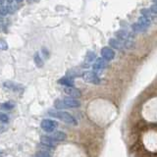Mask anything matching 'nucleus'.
Segmentation results:
<instances>
[{
    "instance_id": "obj_17",
    "label": "nucleus",
    "mask_w": 157,
    "mask_h": 157,
    "mask_svg": "<svg viewBox=\"0 0 157 157\" xmlns=\"http://www.w3.org/2000/svg\"><path fill=\"white\" fill-rule=\"evenodd\" d=\"M9 121V117L7 114H5V113H2L0 112V122L2 123H7Z\"/></svg>"
},
{
    "instance_id": "obj_11",
    "label": "nucleus",
    "mask_w": 157,
    "mask_h": 157,
    "mask_svg": "<svg viewBox=\"0 0 157 157\" xmlns=\"http://www.w3.org/2000/svg\"><path fill=\"white\" fill-rule=\"evenodd\" d=\"M50 136H51V139L54 140L56 142L57 141H63V140H65L67 139V135L64 132H61V131L53 132Z\"/></svg>"
},
{
    "instance_id": "obj_10",
    "label": "nucleus",
    "mask_w": 157,
    "mask_h": 157,
    "mask_svg": "<svg viewBox=\"0 0 157 157\" xmlns=\"http://www.w3.org/2000/svg\"><path fill=\"white\" fill-rule=\"evenodd\" d=\"M116 38L120 39L122 41H126L128 39L132 38V36L131 34V33H129L125 29H121L119 31L116 32Z\"/></svg>"
},
{
    "instance_id": "obj_9",
    "label": "nucleus",
    "mask_w": 157,
    "mask_h": 157,
    "mask_svg": "<svg viewBox=\"0 0 157 157\" xmlns=\"http://www.w3.org/2000/svg\"><path fill=\"white\" fill-rule=\"evenodd\" d=\"M64 91H65L66 94L73 98H78L82 95V92L80 91V90H78L75 86H65Z\"/></svg>"
},
{
    "instance_id": "obj_13",
    "label": "nucleus",
    "mask_w": 157,
    "mask_h": 157,
    "mask_svg": "<svg viewBox=\"0 0 157 157\" xmlns=\"http://www.w3.org/2000/svg\"><path fill=\"white\" fill-rule=\"evenodd\" d=\"M58 82L60 83V85L64 86H74V81H73V78H70V77H63L61 78L60 80L58 81Z\"/></svg>"
},
{
    "instance_id": "obj_18",
    "label": "nucleus",
    "mask_w": 157,
    "mask_h": 157,
    "mask_svg": "<svg viewBox=\"0 0 157 157\" xmlns=\"http://www.w3.org/2000/svg\"><path fill=\"white\" fill-rule=\"evenodd\" d=\"M140 13H141V16L146 17V18H149L150 15H151L150 9H142L140 11Z\"/></svg>"
},
{
    "instance_id": "obj_15",
    "label": "nucleus",
    "mask_w": 157,
    "mask_h": 157,
    "mask_svg": "<svg viewBox=\"0 0 157 157\" xmlns=\"http://www.w3.org/2000/svg\"><path fill=\"white\" fill-rule=\"evenodd\" d=\"M15 104L13 102H5L0 104V110H11L13 109Z\"/></svg>"
},
{
    "instance_id": "obj_7",
    "label": "nucleus",
    "mask_w": 157,
    "mask_h": 157,
    "mask_svg": "<svg viewBox=\"0 0 157 157\" xmlns=\"http://www.w3.org/2000/svg\"><path fill=\"white\" fill-rule=\"evenodd\" d=\"M106 67H107V61L104 60L102 57L97 58L92 65V69L94 72H101L104 70Z\"/></svg>"
},
{
    "instance_id": "obj_16",
    "label": "nucleus",
    "mask_w": 157,
    "mask_h": 157,
    "mask_svg": "<svg viewBox=\"0 0 157 157\" xmlns=\"http://www.w3.org/2000/svg\"><path fill=\"white\" fill-rule=\"evenodd\" d=\"M33 60H34V63H36V65L37 67H42L43 66V60L41 58V55L39 53H36V55H34Z\"/></svg>"
},
{
    "instance_id": "obj_20",
    "label": "nucleus",
    "mask_w": 157,
    "mask_h": 157,
    "mask_svg": "<svg viewBox=\"0 0 157 157\" xmlns=\"http://www.w3.org/2000/svg\"><path fill=\"white\" fill-rule=\"evenodd\" d=\"M36 156V157H51V155L46 151H39V152H37Z\"/></svg>"
},
{
    "instance_id": "obj_21",
    "label": "nucleus",
    "mask_w": 157,
    "mask_h": 157,
    "mask_svg": "<svg viewBox=\"0 0 157 157\" xmlns=\"http://www.w3.org/2000/svg\"><path fill=\"white\" fill-rule=\"evenodd\" d=\"M150 12H151V14H156L157 15V2H155L150 7Z\"/></svg>"
},
{
    "instance_id": "obj_14",
    "label": "nucleus",
    "mask_w": 157,
    "mask_h": 157,
    "mask_svg": "<svg viewBox=\"0 0 157 157\" xmlns=\"http://www.w3.org/2000/svg\"><path fill=\"white\" fill-rule=\"evenodd\" d=\"M96 60V54L92 51H88L86 55V63H91Z\"/></svg>"
},
{
    "instance_id": "obj_2",
    "label": "nucleus",
    "mask_w": 157,
    "mask_h": 157,
    "mask_svg": "<svg viewBox=\"0 0 157 157\" xmlns=\"http://www.w3.org/2000/svg\"><path fill=\"white\" fill-rule=\"evenodd\" d=\"M81 106V102L77 98L67 97L64 99H57L54 101V107L56 109H66V108H78Z\"/></svg>"
},
{
    "instance_id": "obj_5",
    "label": "nucleus",
    "mask_w": 157,
    "mask_h": 157,
    "mask_svg": "<svg viewBox=\"0 0 157 157\" xmlns=\"http://www.w3.org/2000/svg\"><path fill=\"white\" fill-rule=\"evenodd\" d=\"M58 124L56 121L51 120V119H44L40 123V127L43 131H45L46 132H53L56 130Z\"/></svg>"
},
{
    "instance_id": "obj_3",
    "label": "nucleus",
    "mask_w": 157,
    "mask_h": 157,
    "mask_svg": "<svg viewBox=\"0 0 157 157\" xmlns=\"http://www.w3.org/2000/svg\"><path fill=\"white\" fill-rule=\"evenodd\" d=\"M149 27H150L149 18L141 16L140 18H139V20H137L135 24L132 25V32H134V33H141L145 32Z\"/></svg>"
},
{
    "instance_id": "obj_12",
    "label": "nucleus",
    "mask_w": 157,
    "mask_h": 157,
    "mask_svg": "<svg viewBox=\"0 0 157 157\" xmlns=\"http://www.w3.org/2000/svg\"><path fill=\"white\" fill-rule=\"evenodd\" d=\"M40 141H41V144H44L45 146H50V147H53V146H55L56 144V141L52 140L51 139V136H42L40 137Z\"/></svg>"
},
{
    "instance_id": "obj_22",
    "label": "nucleus",
    "mask_w": 157,
    "mask_h": 157,
    "mask_svg": "<svg viewBox=\"0 0 157 157\" xmlns=\"http://www.w3.org/2000/svg\"><path fill=\"white\" fill-rule=\"evenodd\" d=\"M40 55H41V57L44 56V58H47V57L49 56V53H48V51H47V49H46V48H42V49H41Z\"/></svg>"
},
{
    "instance_id": "obj_1",
    "label": "nucleus",
    "mask_w": 157,
    "mask_h": 157,
    "mask_svg": "<svg viewBox=\"0 0 157 157\" xmlns=\"http://www.w3.org/2000/svg\"><path fill=\"white\" fill-rule=\"evenodd\" d=\"M48 114L50 115L51 117L57 118V119L63 121L64 123L69 125H73L76 126L78 124V121L75 117H74L72 114L68 113L66 111H61V110H50L48 112Z\"/></svg>"
},
{
    "instance_id": "obj_8",
    "label": "nucleus",
    "mask_w": 157,
    "mask_h": 157,
    "mask_svg": "<svg viewBox=\"0 0 157 157\" xmlns=\"http://www.w3.org/2000/svg\"><path fill=\"white\" fill-rule=\"evenodd\" d=\"M109 45L112 49H116V50H123L125 49V41H122L118 38H110L109 39Z\"/></svg>"
},
{
    "instance_id": "obj_19",
    "label": "nucleus",
    "mask_w": 157,
    "mask_h": 157,
    "mask_svg": "<svg viewBox=\"0 0 157 157\" xmlns=\"http://www.w3.org/2000/svg\"><path fill=\"white\" fill-rule=\"evenodd\" d=\"M6 49H8L7 42L3 39H0V50H6Z\"/></svg>"
},
{
    "instance_id": "obj_6",
    "label": "nucleus",
    "mask_w": 157,
    "mask_h": 157,
    "mask_svg": "<svg viewBox=\"0 0 157 157\" xmlns=\"http://www.w3.org/2000/svg\"><path fill=\"white\" fill-rule=\"evenodd\" d=\"M101 57L104 59V60H106L107 62L112 61L113 59L115 58V51L113 50L110 46L109 47L105 46L101 49Z\"/></svg>"
},
{
    "instance_id": "obj_4",
    "label": "nucleus",
    "mask_w": 157,
    "mask_h": 157,
    "mask_svg": "<svg viewBox=\"0 0 157 157\" xmlns=\"http://www.w3.org/2000/svg\"><path fill=\"white\" fill-rule=\"evenodd\" d=\"M82 78L85 80L86 82L93 83V85H99L101 82V80L99 76L97 75V73L94 71H87L82 74Z\"/></svg>"
},
{
    "instance_id": "obj_23",
    "label": "nucleus",
    "mask_w": 157,
    "mask_h": 157,
    "mask_svg": "<svg viewBox=\"0 0 157 157\" xmlns=\"http://www.w3.org/2000/svg\"><path fill=\"white\" fill-rule=\"evenodd\" d=\"M4 155V153H3V152L2 151H0V157H2Z\"/></svg>"
}]
</instances>
